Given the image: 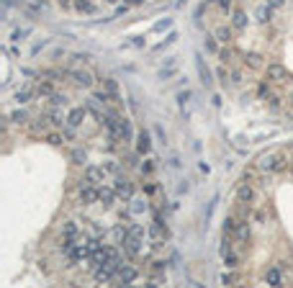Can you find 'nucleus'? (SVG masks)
Wrapping results in <instances>:
<instances>
[{
  "mask_svg": "<svg viewBox=\"0 0 293 288\" xmlns=\"http://www.w3.org/2000/svg\"><path fill=\"white\" fill-rule=\"evenodd\" d=\"M288 165H291V160H288V155L286 152H268V155H262L260 160H257V168H260V173H265V175H281V173H288Z\"/></svg>",
  "mask_w": 293,
  "mask_h": 288,
  "instance_id": "obj_1",
  "label": "nucleus"
},
{
  "mask_svg": "<svg viewBox=\"0 0 293 288\" xmlns=\"http://www.w3.org/2000/svg\"><path fill=\"white\" fill-rule=\"evenodd\" d=\"M77 201H80L83 206L98 203V186L88 183V180H80V186H77Z\"/></svg>",
  "mask_w": 293,
  "mask_h": 288,
  "instance_id": "obj_2",
  "label": "nucleus"
},
{
  "mask_svg": "<svg viewBox=\"0 0 293 288\" xmlns=\"http://www.w3.org/2000/svg\"><path fill=\"white\" fill-rule=\"evenodd\" d=\"M142 245H144V237H139V234H129L126 239H123V255L131 257V260H136L139 255H142Z\"/></svg>",
  "mask_w": 293,
  "mask_h": 288,
  "instance_id": "obj_3",
  "label": "nucleus"
},
{
  "mask_svg": "<svg viewBox=\"0 0 293 288\" xmlns=\"http://www.w3.org/2000/svg\"><path fill=\"white\" fill-rule=\"evenodd\" d=\"M265 80H270V83H275V85H283V83L291 80V75H288V70H286L283 65L273 62V65H268V70H265Z\"/></svg>",
  "mask_w": 293,
  "mask_h": 288,
  "instance_id": "obj_4",
  "label": "nucleus"
},
{
  "mask_svg": "<svg viewBox=\"0 0 293 288\" xmlns=\"http://www.w3.org/2000/svg\"><path fill=\"white\" fill-rule=\"evenodd\" d=\"M113 188H116V193H118V198H121V201H131V198H134V183H131L129 178L116 175Z\"/></svg>",
  "mask_w": 293,
  "mask_h": 288,
  "instance_id": "obj_5",
  "label": "nucleus"
},
{
  "mask_svg": "<svg viewBox=\"0 0 293 288\" xmlns=\"http://www.w3.org/2000/svg\"><path fill=\"white\" fill-rule=\"evenodd\" d=\"M257 198H260V193H257V188L252 186V183H244L237 188V201H242V203H250V206H255L257 203Z\"/></svg>",
  "mask_w": 293,
  "mask_h": 288,
  "instance_id": "obj_6",
  "label": "nucleus"
},
{
  "mask_svg": "<svg viewBox=\"0 0 293 288\" xmlns=\"http://www.w3.org/2000/svg\"><path fill=\"white\" fill-rule=\"evenodd\" d=\"M116 198H118V193H116L113 186H105V183L98 186V203H100L103 208H113Z\"/></svg>",
  "mask_w": 293,
  "mask_h": 288,
  "instance_id": "obj_7",
  "label": "nucleus"
},
{
  "mask_svg": "<svg viewBox=\"0 0 293 288\" xmlns=\"http://www.w3.org/2000/svg\"><path fill=\"white\" fill-rule=\"evenodd\" d=\"M83 180H88V183H93V186H103V183H105V170H103V165H100V168H96V165H85Z\"/></svg>",
  "mask_w": 293,
  "mask_h": 288,
  "instance_id": "obj_8",
  "label": "nucleus"
},
{
  "mask_svg": "<svg viewBox=\"0 0 293 288\" xmlns=\"http://www.w3.org/2000/svg\"><path fill=\"white\" fill-rule=\"evenodd\" d=\"M136 155H149L152 152V134L147 131V129H142L136 134Z\"/></svg>",
  "mask_w": 293,
  "mask_h": 288,
  "instance_id": "obj_9",
  "label": "nucleus"
},
{
  "mask_svg": "<svg viewBox=\"0 0 293 288\" xmlns=\"http://www.w3.org/2000/svg\"><path fill=\"white\" fill-rule=\"evenodd\" d=\"M67 78H70L77 88H90V85H93V75H90L88 70H72Z\"/></svg>",
  "mask_w": 293,
  "mask_h": 288,
  "instance_id": "obj_10",
  "label": "nucleus"
},
{
  "mask_svg": "<svg viewBox=\"0 0 293 288\" xmlns=\"http://www.w3.org/2000/svg\"><path fill=\"white\" fill-rule=\"evenodd\" d=\"M136 278H139L136 268H131V265H126V263H123V265L118 268V276H116V281H118V283H123V286H131Z\"/></svg>",
  "mask_w": 293,
  "mask_h": 288,
  "instance_id": "obj_11",
  "label": "nucleus"
},
{
  "mask_svg": "<svg viewBox=\"0 0 293 288\" xmlns=\"http://www.w3.org/2000/svg\"><path fill=\"white\" fill-rule=\"evenodd\" d=\"M237 57L242 59L244 54H239L231 44H224V49H219V59H221V65H234L237 62Z\"/></svg>",
  "mask_w": 293,
  "mask_h": 288,
  "instance_id": "obj_12",
  "label": "nucleus"
},
{
  "mask_svg": "<svg viewBox=\"0 0 293 288\" xmlns=\"http://www.w3.org/2000/svg\"><path fill=\"white\" fill-rule=\"evenodd\" d=\"M250 239H252L250 224H247V221H242V224H239V229H237V234H234V242H237L239 247H250Z\"/></svg>",
  "mask_w": 293,
  "mask_h": 288,
  "instance_id": "obj_13",
  "label": "nucleus"
},
{
  "mask_svg": "<svg viewBox=\"0 0 293 288\" xmlns=\"http://www.w3.org/2000/svg\"><path fill=\"white\" fill-rule=\"evenodd\" d=\"M247 23H250V18H247V13L242 8H234L231 10V26H234V31H244Z\"/></svg>",
  "mask_w": 293,
  "mask_h": 288,
  "instance_id": "obj_14",
  "label": "nucleus"
},
{
  "mask_svg": "<svg viewBox=\"0 0 293 288\" xmlns=\"http://www.w3.org/2000/svg\"><path fill=\"white\" fill-rule=\"evenodd\" d=\"M213 36L216 39H219L221 44H231V41H234V26H216V31H213Z\"/></svg>",
  "mask_w": 293,
  "mask_h": 288,
  "instance_id": "obj_15",
  "label": "nucleus"
},
{
  "mask_svg": "<svg viewBox=\"0 0 293 288\" xmlns=\"http://www.w3.org/2000/svg\"><path fill=\"white\" fill-rule=\"evenodd\" d=\"M242 65H244L247 70H262V54H257V52H247V54L242 57Z\"/></svg>",
  "mask_w": 293,
  "mask_h": 288,
  "instance_id": "obj_16",
  "label": "nucleus"
},
{
  "mask_svg": "<svg viewBox=\"0 0 293 288\" xmlns=\"http://www.w3.org/2000/svg\"><path fill=\"white\" fill-rule=\"evenodd\" d=\"M8 121L13 126H28L31 124V116H28V111H23V108H15L10 116H8Z\"/></svg>",
  "mask_w": 293,
  "mask_h": 288,
  "instance_id": "obj_17",
  "label": "nucleus"
},
{
  "mask_svg": "<svg viewBox=\"0 0 293 288\" xmlns=\"http://www.w3.org/2000/svg\"><path fill=\"white\" fill-rule=\"evenodd\" d=\"M85 116H88V108H83V105H80V108H72V111L67 113V124L77 129V126L85 121Z\"/></svg>",
  "mask_w": 293,
  "mask_h": 288,
  "instance_id": "obj_18",
  "label": "nucleus"
},
{
  "mask_svg": "<svg viewBox=\"0 0 293 288\" xmlns=\"http://www.w3.org/2000/svg\"><path fill=\"white\" fill-rule=\"evenodd\" d=\"M118 129H121V139H123V142H131V139H134L131 121H129L126 116H118Z\"/></svg>",
  "mask_w": 293,
  "mask_h": 288,
  "instance_id": "obj_19",
  "label": "nucleus"
},
{
  "mask_svg": "<svg viewBox=\"0 0 293 288\" xmlns=\"http://www.w3.org/2000/svg\"><path fill=\"white\" fill-rule=\"evenodd\" d=\"M70 162L77 165V168H85V162H88V152L83 147H75L72 152H70Z\"/></svg>",
  "mask_w": 293,
  "mask_h": 288,
  "instance_id": "obj_20",
  "label": "nucleus"
},
{
  "mask_svg": "<svg viewBox=\"0 0 293 288\" xmlns=\"http://www.w3.org/2000/svg\"><path fill=\"white\" fill-rule=\"evenodd\" d=\"M54 93H57V90H54V80H41L36 85V96H41V98H52Z\"/></svg>",
  "mask_w": 293,
  "mask_h": 288,
  "instance_id": "obj_21",
  "label": "nucleus"
},
{
  "mask_svg": "<svg viewBox=\"0 0 293 288\" xmlns=\"http://www.w3.org/2000/svg\"><path fill=\"white\" fill-rule=\"evenodd\" d=\"M59 232H62V239H77V237H80V229H77L75 221H65Z\"/></svg>",
  "mask_w": 293,
  "mask_h": 288,
  "instance_id": "obj_22",
  "label": "nucleus"
},
{
  "mask_svg": "<svg viewBox=\"0 0 293 288\" xmlns=\"http://www.w3.org/2000/svg\"><path fill=\"white\" fill-rule=\"evenodd\" d=\"M265 283H268V286H281V283H283V273H281V268H278V265L270 268V270L265 273Z\"/></svg>",
  "mask_w": 293,
  "mask_h": 288,
  "instance_id": "obj_23",
  "label": "nucleus"
},
{
  "mask_svg": "<svg viewBox=\"0 0 293 288\" xmlns=\"http://www.w3.org/2000/svg\"><path fill=\"white\" fill-rule=\"evenodd\" d=\"M72 8H75L77 13H85V16H90V13H96V3H93V0H75Z\"/></svg>",
  "mask_w": 293,
  "mask_h": 288,
  "instance_id": "obj_24",
  "label": "nucleus"
},
{
  "mask_svg": "<svg viewBox=\"0 0 293 288\" xmlns=\"http://www.w3.org/2000/svg\"><path fill=\"white\" fill-rule=\"evenodd\" d=\"M31 134H36V136H46L49 134V118H39L31 124Z\"/></svg>",
  "mask_w": 293,
  "mask_h": 288,
  "instance_id": "obj_25",
  "label": "nucleus"
},
{
  "mask_svg": "<svg viewBox=\"0 0 293 288\" xmlns=\"http://www.w3.org/2000/svg\"><path fill=\"white\" fill-rule=\"evenodd\" d=\"M216 78H219V83L224 88L231 85V70H229V65H219V67H216Z\"/></svg>",
  "mask_w": 293,
  "mask_h": 288,
  "instance_id": "obj_26",
  "label": "nucleus"
},
{
  "mask_svg": "<svg viewBox=\"0 0 293 288\" xmlns=\"http://www.w3.org/2000/svg\"><path fill=\"white\" fill-rule=\"evenodd\" d=\"M198 75H200V83H203L206 88H211V83H213V75H211V70H208L203 62H200V59H198Z\"/></svg>",
  "mask_w": 293,
  "mask_h": 288,
  "instance_id": "obj_27",
  "label": "nucleus"
},
{
  "mask_svg": "<svg viewBox=\"0 0 293 288\" xmlns=\"http://www.w3.org/2000/svg\"><path fill=\"white\" fill-rule=\"evenodd\" d=\"M213 8L221 13V16H231V10H234V3L231 0H213Z\"/></svg>",
  "mask_w": 293,
  "mask_h": 288,
  "instance_id": "obj_28",
  "label": "nucleus"
},
{
  "mask_svg": "<svg viewBox=\"0 0 293 288\" xmlns=\"http://www.w3.org/2000/svg\"><path fill=\"white\" fill-rule=\"evenodd\" d=\"M34 93H36V88H34V90H31V88H21L18 93H15V103H18V105L28 103L31 98H34Z\"/></svg>",
  "mask_w": 293,
  "mask_h": 288,
  "instance_id": "obj_29",
  "label": "nucleus"
},
{
  "mask_svg": "<svg viewBox=\"0 0 293 288\" xmlns=\"http://www.w3.org/2000/svg\"><path fill=\"white\" fill-rule=\"evenodd\" d=\"M242 281V276H239V273L234 270V268H231L229 273H224V276H221V286H237Z\"/></svg>",
  "mask_w": 293,
  "mask_h": 288,
  "instance_id": "obj_30",
  "label": "nucleus"
},
{
  "mask_svg": "<svg viewBox=\"0 0 293 288\" xmlns=\"http://www.w3.org/2000/svg\"><path fill=\"white\" fill-rule=\"evenodd\" d=\"M270 18H273V5H262L260 10H257V23H270Z\"/></svg>",
  "mask_w": 293,
  "mask_h": 288,
  "instance_id": "obj_31",
  "label": "nucleus"
},
{
  "mask_svg": "<svg viewBox=\"0 0 293 288\" xmlns=\"http://www.w3.org/2000/svg\"><path fill=\"white\" fill-rule=\"evenodd\" d=\"M103 170H105V175H121V162L118 160H105Z\"/></svg>",
  "mask_w": 293,
  "mask_h": 288,
  "instance_id": "obj_32",
  "label": "nucleus"
},
{
  "mask_svg": "<svg viewBox=\"0 0 293 288\" xmlns=\"http://www.w3.org/2000/svg\"><path fill=\"white\" fill-rule=\"evenodd\" d=\"M221 257H224V265H226V268H237V265H239V255H237L234 250L221 252Z\"/></svg>",
  "mask_w": 293,
  "mask_h": 288,
  "instance_id": "obj_33",
  "label": "nucleus"
},
{
  "mask_svg": "<svg viewBox=\"0 0 293 288\" xmlns=\"http://www.w3.org/2000/svg\"><path fill=\"white\" fill-rule=\"evenodd\" d=\"M252 219H255L257 224H268V221H270V211H268L265 206H262V208H255V211H252Z\"/></svg>",
  "mask_w": 293,
  "mask_h": 288,
  "instance_id": "obj_34",
  "label": "nucleus"
},
{
  "mask_svg": "<svg viewBox=\"0 0 293 288\" xmlns=\"http://www.w3.org/2000/svg\"><path fill=\"white\" fill-rule=\"evenodd\" d=\"M36 3H39V0H36ZM36 3H26V0H18V5L28 13V16H39V13H41V5H44V3H41V5H36Z\"/></svg>",
  "mask_w": 293,
  "mask_h": 288,
  "instance_id": "obj_35",
  "label": "nucleus"
},
{
  "mask_svg": "<svg viewBox=\"0 0 293 288\" xmlns=\"http://www.w3.org/2000/svg\"><path fill=\"white\" fill-rule=\"evenodd\" d=\"M147 206H149L147 198H131V206L129 208H131V214L136 216V214H142V211H147Z\"/></svg>",
  "mask_w": 293,
  "mask_h": 288,
  "instance_id": "obj_36",
  "label": "nucleus"
},
{
  "mask_svg": "<svg viewBox=\"0 0 293 288\" xmlns=\"http://www.w3.org/2000/svg\"><path fill=\"white\" fill-rule=\"evenodd\" d=\"M257 96H260L262 100H268V98L273 96V88H270V80H265V83H260V85H257Z\"/></svg>",
  "mask_w": 293,
  "mask_h": 288,
  "instance_id": "obj_37",
  "label": "nucleus"
},
{
  "mask_svg": "<svg viewBox=\"0 0 293 288\" xmlns=\"http://www.w3.org/2000/svg\"><path fill=\"white\" fill-rule=\"evenodd\" d=\"M67 100H70V98H67L65 93H54V96L49 98V103L54 105V108H65V105H67Z\"/></svg>",
  "mask_w": 293,
  "mask_h": 288,
  "instance_id": "obj_38",
  "label": "nucleus"
},
{
  "mask_svg": "<svg viewBox=\"0 0 293 288\" xmlns=\"http://www.w3.org/2000/svg\"><path fill=\"white\" fill-rule=\"evenodd\" d=\"M154 162H157V160H152V157H149V160H144L142 165H139V173H142V175H152V173H154V168H157Z\"/></svg>",
  "mask_w": 293,
  "mask_h": 288,
  "instance_id": "obj_39",
  "label": "nucleus"
},
{
  "mask_svg": "<svg viewBox=\"0 0 293 288\" xmlns=\"http://www.w3.org/2000/svg\"><path fill=\"white\" fill-rule=\"evenodd\" d=\"M219 39L216 36H206L203 39V47H206V52H213V54H219V44H216Z\"/></svg>",
  "mask_w": 293,
  "mask_h": 288,
  "instance_id": "obj_40",
  "label": "nucleus"
},
{
  "mask_svg": "<svg viewBox=\"0 0 293 288\" xmlns=\"http://www.w3.org/2000/svg\"><path fill=\"white\" fill-rule=\"evenodd\" d=\"M46 142H49L52 147H62L67 139H65V134H46Z\"/></svg>",
  "mask_w": 293,
  "mask_h": 288,
  "instance_id": "obj_41",
  "label": "nucleus"
},
{
  "mask_svg": "<svg viewBox=\"0 0 293 288\" xmlns=\"http://www.w3.org/2000/svg\"><path fill=\"white\" fill-rule=\"evenodd\" d=\"M103 85H105V90H108V93H111L113 98H118V85H116V80H113V78H105V83H103Z\"/></svg>",
  "mask_w": 293,
  "mask_h": 288,
  "instance_id": "obj_42",
  "label": "nucleus"
},
{
  "mask_svg": "<svg viewBox=\"0 0 293 288\" xmlns=\"http://www.w3.org/2000/svg\"><path fill=\"white\" fill-rule=\"evenodd\" d=\"M257 170H260V168H257ZM257 170H255V168H247L242 178L247 180V183H257V180H260V175H257Z\"/></svg>",
  "mask_w": 293,
  "mask_h": 288,
  "instance_id": "obj_43",
  "label": "nucleus"
},
{
  "mask_svg": "<svg viewBox=\"0 0 293 288\" xmlns=\"http://www.w3.org/2000/svg\"><path fill=\"white\" fill-rule=\"evenodd\" d=\"M96 100H98V103H111V100H116V98H113L111 93H108L105 88H103V90H98V93H96Z\"/></svg>",
  "mask_w": 293,
  "mask_h": 288,
  "instance_id": "obj_44",
  "label": "nucleus"
},
{
  "mask_svg": "<svg viewBox=\"0 0 293 288\" xmlns=\"http://www.w3.org/2000/svg\"><path fill=\"white\" fill-rule=\"evenodd\" d=\"M242 80H244V72L239 67H234V70H231V85H239Z\"/></svg>",
  "mask_w": 293,
  "mask_h": 288,
  "instance_id": "obj_45",
  "label": "nucleus"
},
{
  "mask_svg": "<svg viewBox=\"0 0 293 288\" xmlns=\"http://www.w3.org/2000/svg\"><path fill=\"white\" fill-rule=\"evenodd\" d=\"M281 100H283V98H278V96H270V98H268V105H270V111H281V105H283Z\"/></svg>",
  "mask_w": 293,
  "mask_h": 288,
  "instance_id": "obj_46",
  "label": "nucleus"
},
{
  "mask_svg": "<svg viewBox=\"0 0 293 288\" xmlns=\"http://www.w3.org/2000/svg\"><path fill=\"white\" fill-rule=\"evenodd\" d=\"M26 36H28V28H15L10 39H13V41H23Z\"/></svg>",
  "mask_w": 293,
  "mask_h": 288,
  "instance_id": "obj_47",
  "label": "nucleus"
},
{
  "mask_svg": "<svg viewBox=\"0 0 293 288\" xmlns=\"http://www.w3.org/2000/svg\"><path fill=\"white\" fill-rule=\"evenodd\" d=\"M173 26V18H165V21H157L154 23V31H165V28Z\"/></svg>",
  "mask_w": 293,
  "mask_h": 288,
  "instance_id": "obj_48",
  "label": "nucleus"
},
{
  "mask_svg": "<svg viewBox=\"0 0 293 288\" xmlns=\"http://www.w3.org/2000/svg\"><path fill=\"white\" fill-rule=\"evenodd\" d=\"M175 39H178V34H170V36H167V39H165L162 44H157V47H154V49H157V52H160V49H165V47H167V44H173Z\"/></svg>",
  "mask_w": 293,
  "mask_h": 288,
  "instance_id": "obj_49",
  "label": "nucleus"
},
{
  "mask_svg": "<svg viewBox=\"0 0 293 288\" xmlns=\"http://www.w3.org/2000/svg\"><path fill=\"white\" fill-rule=\"evenodd\" d=\"M144 193L147 195H154V193H157V183H144Z\"/></svg>",
  "mask_w": 293,
  "mask_h": 288,
  "instance_id": "obj_50",
  "label": "nucleus"
},
{
  "mask_svg": "<svg viewBox=\"0 0 293 288\" xmlns=\"http://www.w3.org/2000/svg\"><path fill=\"white\" fill-rule=\"evenodd\" d=\"M152 270H154V273H165V263H160V260L152 263Z\"/></svg>",
  "mask_w": 293,
  "mask_h": 288,
  "instance_id": "obj_51",
  "label": "nucleus"
},
{
  "mask_svg": "<svg viewBox=\"0 0 293 288\" xmlns=\"http://www.w3.org/2000/svg\"><path fill=\"white\" fill-rule=\"evenodd\" d=\"M188 98H191V90H185V93H180V96H178V100H180V103H185Z\"/></svg>",
  "mask_w": 293,
  "mask_h": 288,
  "instance_id": "obj_52",
  "label": "nucleus"
},
{
  "mask_svg": "<svg viewBox=\"0 0 293 288\" xmlns=\"http://www.w3.org/2000/svg\"><path fill=\"white\" fill-rule=\"evenodd\" d=\"M57 3H59L62 8H72V3H75V0H57Z\"/></svg>",
  "mask_w": 293,
  "mask_h": 288,
  "instance_id": "obj_53",
  "label": "nucleus"
},
{
  "mask_svg": "<svg viewBox=\"0 0 293 288\" xmlns=\"http://www.w3.org/2000/svg\"><path fill=\"white\" fill-rule=\"evenodd\" d=\"M144 0H123V5H142Z\"/></svg>",
  "mask_w": 293,
  "mask_h": 288,
  "instance_id": "obj_54",
  "label": "nucleus"
},
{
  "mask_svg": "<svg viewBox=\"0 0 293 288\" xmlns=\"http://www.w3.org/2000/svg\"><path fill=\"white\" fill-rule=\"evenodd\" d=\"M268 5H273V8H278V5H283V0H268Z\"/></svg>",
  "mask_w": 293,
  "mask_h": 288,
  "instance_id": "obj_55",
  "label": "nucleus"
},
{
  "mask_svg": "<svg viewBox=\"0 0 293 288\" xmlns=\"http://www.w3.org/2000/svg\"><path fill=\"white\" fill-rule=\"evenodd\" d=\"M288 175L293 178V160H291V165H288Z\"/></svg>",
  "mask_w": 293,
  "mask_h": 288,
  "instance_id": "obj_56",
  "label": "nucleus"
},
{
  "mask_svg": "<svg viewBox=\"0 0 293 288\" xmlns=\"http://www.w3.org/2000/svg\"><path fill=\"white\" fill-rule=\"evenodd\" d=\"M288 103L293 105V90H291V93H288Z\"/></svg>",
  "mask_w": 293,
  "mask_h": 288,
  "instance_id": "obj_57",
  "label": "nucleus"
},
{
  "mask_svg": "<svg viewBox=\"0 0 293 288\" xmlns=\"http://www.w3.org/2000/svg\"><path fill=\"white\" fill-rule=\"evenodd\" d=\"M15 3V0H5V5H13Z\"/></svg>",
  "mask_w": 293,
  "mask_h": 288,
  "instance_id": "obj_58",
  "label": "nucleus"
},
{
  "mask_svg": "<svg viewBox=\"0 0 293 288\" xmlns=\"http://www.w3.org/2000/svg\"><path fill=\"white\" fill-rule=\"evenodd\" d=\"M39 3H44V0H39Z\"/></svg>",
  "mask_w": 293,
  "mask_h": 288,
  "instance_id": "obj_59",
  "label": "nucleus"
}]
</instances>
